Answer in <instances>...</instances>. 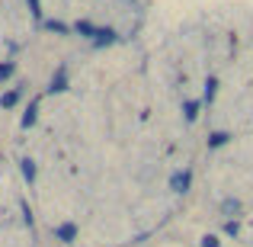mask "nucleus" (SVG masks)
<instances>
[{"mask_svg":"<svg viewBox=\"0 0 253 247\" xmlns=\"http://www.w3.org/2000/svg\"><path fill=\"white\" fill-rule=\"evenodd\" d=\"M170 186H173V190H176V193H183L186 186H189V173H176V177L170 180Z\"/></svg>","mask_w":253,"mask_h":247,"instance_id":"1","label":"nucleus"},{"mask_svg":"<svg viewBox=\"0 0 253 247\" xmlns=\"http://www.w3.org/2000/svg\"><path fill=\"white\" fill-rule=\"evenodd\" d=\"M96 42L99 45H103V42H116V32H112V29H99L96 32Z\"/></svg>","mask_w":253,"mask_h":247,"instance_id":"2","label":"nucleus"},{"mask_svg":"<svg viewBox=\"0 0 253 247\" xmlns=\"http://www.w3.org/2000/svg\"><path fill=\"white\" fill-rule=\"evenodd\" d=\"M58 238H61V241H71V238H74V225H61V228H58Z\"/></svg>","mask_w":253,"mask_h":247,"instance_id":"3","label":"nucleus"},{"mask_svg":"<svg viewBox=\"0 0 253 247\" xmlns=\"http://www.w3.org/2000/svg\"><path fill=\"white\" fill-rule=\"evenodd\" d=\"M74 29H77V32H86V36H90V32H93V36H96V32H99V29H93V26H90V23H77V26H74Z\"/></svg>","mask_w":253,"mask_h":247,"instance_id":"4","label":"nucleus"},{"mask_svg":"<svg viewBox=\"0 0 253 247\" xmlns=\"http://www.w3.org/2000/svg\"><path fill=\"white\" fill-rule=\"evenodd\" d=\"M48 90H64V71L55 77V81H51V87H48Z\"/></svg>","mask_w":253,"mask_h":247,"instance_id":"5","label":"nucleus"},{"mask_svg":"<svg viewBox=\"0 0 253 247\" xmlns=\"http://www.w3.org/2000/svg\"><path fill=\"white\" fill-rule=\"evenodd\" d=\"M23 173H26V180L36 177V167H32V161H23Z\"/></svg>","mask_w":253,"mask_h":247,"instance_id":"6","label":"nucleus"},{"mask_svg":"<svg viewBox=\"0 0 253 247\" xmlns=\"http://www.w3.org/2000/svg\"><path fill=\"white\" fill-rule=\"evenodd\" d=\"M228 142V135H224V132H218V135H211V145H224Z\"/></svg>","mask_w":253,"mask_h":247,"instance_id":"7","label":"nucleus"}]
</instances>
